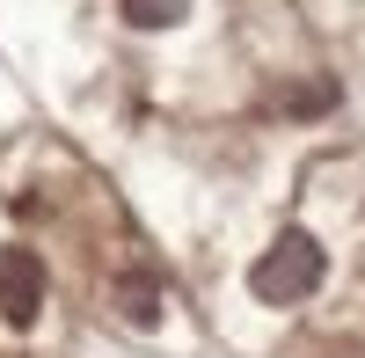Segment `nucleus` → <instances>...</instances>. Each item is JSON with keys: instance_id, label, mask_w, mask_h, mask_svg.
I'll return each mask as SVG.
<instances>
[{"instance_id": "f257e3e1", "label": "nucleus", "mask_w": 365, "mask_h": 358, "mask_svg": "<svg viewBox=\"0 0 365 358\" xmlns=\"http://www.w3.org/2000/svg\"><path fill=\"white\" fill-rule=\"evenodd\" d=\"M322 242H314V234H299V227H285L278 234V242H270L263 256H256V271H249V292H256V300L263 307H299V300H307V292L322 285Z\"/></svg>"}, {"instance_id": "f03ea898", "label": "nucleus", "mask_w": 365, "mask_h": 358, "mask_svg": "<svg viewBox=\"0 0 365 358\" xmlns=\"http://www.w3.org/2000/svg\"><path fill=\"white\" fill-rule=\"evenodd\" d=\"M37 307H44V263L29 249H0V314L37 322Z\"/></svg>"}, {"instance_id": "7ed1b4c3", "label": "nucleus", "mask_w": 365, "mask_h": 358, "mask_svg": "<svg viewBox=\"0 0 365 358\" xmlns=\"http://www.w3.org/2000/svg\"><path fill=\"white\" fill-rule=\"evenodd\" d=\"M190 15V0H125V22L132 29H175Z\"/></svg>"}, {"instance_id": "20e7f679", "label": "nucleus", "mask_w": 365, "mask_h": 358, "mask_svg": "<svg viewBox=\"0 0 365 358\" xmlns=\"http://www.w3.org/2000/svg\"><path fill=\"white\" fill-rule=\"evenodd\" d=\"M117 307H125V322H154L161 314V285L154 278H125L117 285Z\"/></svg>"}]
</instances>
